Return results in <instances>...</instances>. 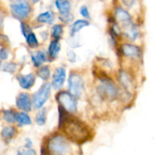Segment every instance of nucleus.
<instances>
[{
    "label": "nucleus",
    "instance_id": "f257e3e1",
    "mask_svg": "<svg viewBox=\"0 0 155 155\" xmlns=\"http://www.w3.org/2000/svg\"><path fill=\"white\" fill-rule=\"evenodd\" d=\"M59 127L71 140L76 142H84L90 137L87 126L77 118L71 116L59 107Z\"/></svg>",
    "mask_w": 155,
    "mask_h": 155
},
{
    "label": "nucleus",
    "instance_id": "f03ea898",
    "mask_svg": "<svg viewBox=\"0 0 155 155\" xmlns=\"http://www.w3.org/2000/svg\"><path fill=\"white\" fill-rule=\"evenodd\" d=\"M47 153L48 155H71V144L65 137L56 135L48 139Z\"/></svg>",
    "mask_w": 155,
    "mask_h": 155
},
{
    "label": "nucleus",
    "instance_id": "7ed1b4c3",
    "mask_svg": "<svg viewBox=\"0 0 155 155\" xmlns=\"http://www.w3.org/2000/svg\"><path fill=\"white\" fill-rule=\"evenodd\" d=\"M97 91L101 98L110 101L114 100L118 95L117 88L109 79H102Z\"/></svg>",
    "mask_w": 155,
    "mask_h": 155
},
{
    "label": "nucleus",
    "instance_id": "20e7f679",
    "mask_svg": "<svg viewBox=\"0 0 155 155\" xmlns=\"http://www.w3.org/2000/svg\"><path fill=\"white\" fill-rule=\"evenodd\" d=\"M10 8L12 15L19 20L27 18L31 10L27 0H12Z\"/></svg>",
    "mask_w": 155,
    "mask_h": 155
},
{
    "label": "nucleus",
    "instance_id": "39448f33",
    "mask_svg": "<svg viewBox=\"0 0 155 155\" xmlns=\"http://www.w3.org/2000/svg\"><path fill=\"white\" fill-rule=\"evenodd\" d=\"M57 100L61 104L60 107L68 113H74L77 109L75 98L68 92H61L58 94Z\"/></svg>",
    "mask_w": 155,
    "mask_h": 155
},
{
    "label": "nucleus",
    "instance_id": "423d86ee",
    "mask_svg": "<svg viewBox=\"0 0 155 155\" xmlns=\"http://www.w3.org/2000/svg\"><path fill=\"white\" fill-rule=\"evenodd\" d=\"M69 93L74 97H80L84 91V83L82 77L77 74L73 73L68 79Z\"/></svg>",
    "mask_w": 155,
    "mask_h": 155
},
{
    "label": "nucleus",
    "instance_id": "0eeeda50",
    "mask_svg": "<svg viewBox=\"0 0 155 155\" xmlns=\"http://www.w3.org/2000/svg\"><path fill=\"white\" fill-rule=\"evenodd\" d=\"M51 93V86L48 83H45L41 86L40 89L33 95V103L35 108L40 109L48 99Z\"/></svg>",
    "mask_w": 155,
    "mask_h": 155
},
{
    "label": "nucleus",
    "instance_id": "6e6552de",
    "mask_svg": "<svg viewBox=\"0 0 155 155\" xmlns=\"http://www.w3.org/2000/svg\"><path fill=\"white\" fill-rule=\"evenodd\" d=\"M32 104L31 98L27 93L22 92L17 98L16 106L23 111H30L32 108Z\"/></svg>",
    "mask_w": 155,
    "mask_h": 155
},
{
    "label": "nucleus",
    "instance_id": "1a4fd4ad",
    "mask_svg": "<svg viewBox=\"0 0 155 155\" xmlns=\"http://www.w3.org/2000/svg\"><path fill=\"white\" fill-rule=\"evenodd\" d=\"M66 78V71L64 68H58L52 77V86L54 89H58L63 86Z\"/></svg>",
    "mask_w": 155,
    "mask_h": 155
},
{
    "label": "nucleus",
    "instance_id": "9d476101",
    "mask_svg": "<svg viewBox=\"0 0 155 155\" xmlns=\"http://www.w3.org/2000/svg\"><path fill=\"white\" fill-rule=\"evenodd\" d=\"M121 52L126 57L136 58L141 55V50L138 46L131 44H124L120 48Z\"/></svg>",
    "mask_w": 155,
    "mask_h": 155
},
{
    "label": "nucleus",
    "instance_id": "9b49d317",
    "mask_svg": "<svg viewBox=\"0 0 155 155\" xmlns=\"http://www.w3.org/2000/svg\"><path fill=\"white\" fill-rule=\"evenodd\" d=\"M116 18L122 25L127 27L132 25V18L130 14L121 8H118L116 11Z\"/></svg>",
    "mask_w": 155,
    "mask_h": 155
},
{
    "label": "nucleus",
    "instance_id": "f8f14e48",
    "mask_svg": "<svg viewBox=\"0 0 155 155\" xmlns=\"http://www.w3.org/2000/svg\"><path fill=\"white\" fill-rule=\"evenodd\" d=\"M18 80L21 87L24 89H30L33 86L35 81H36V78H35L34 75L33 74L21 76V77H18Z\"/></svg>",
    "mask_w": 155,
    "mask_h": 155
},
{
    "label": "nucleus",
    "instance_id": "ddd939ff",
    "mask_svg": "<svg viewBox=\"0 0 155 155\" xmlns=\"http://www.w3.org/2000/svg\"><path fill=\"white\" fill-rule=\"evenodd\" d=\"M55 5L61 14L60 17H66L71 15V5L68 0H55Z\"/></svg>",
    "mask_w": 155,
    "mask_h": 155
},
{
    "label": "nucleus",
    "instance_id": "4468645a",
    "mask_svg": "<svg viewBox=\"0 0 155 155\" xmlns=\"http://www.w3.org/2000/svg\"><path fill=\"white\" fill-rule=\"evenodd\" d=\"M31 59L33 65L36 68L40 67L44 62L46 61V52L44 51H37L31 54Z\"/></svg>",
    "mask_w": 155,
    "mask_h": 155
},
{
    "label": "nucleus",
    "instance_id": "2eb2a0df",
    "mask_svg": "<svg viewBox=\"0 0 155 155\" xmlns=\"http://www.w3.org/2000/svg\"><path fill=\"white\" fill-rule=\"evenodd\" d=\"M120 82L127 90H130L133 86L131 77L125 71H121L120 73Z\"/></svg>",
    "mask_w": 155,
    "mask_h": 155
},
{
    "label": "nucleus",
    "instance_id": "dca6fc26",
    "mask_svg": "<svg viewBox=\"0 0 155 155\" xmlns=\"http://www.w3.org/2000/svg\"><path fill=\"white\" fill-rule=\"evenodd\" d=\"M54 13H52L51 12H45L44 13L40 14L37 17L38 22L44 23V24H51L54 21Z\"/></svg>",
    "mask_w": 155,
    "mask_h": 155
},
{
    "label": "nucleus",
    "instance_id": "f3484780",
    "mask_svg": "<svg viewBox=\"0 0 155 155\" xmlns=\"http://www.w3.org/2000/svg\"><path fill=\"white\" fill-rule=\"evenodd\" d=\"M61 50V44L58 41L54 40L50 43L49 46H48V54H49L50 57L54 58L58 56V52Z\"/></svg>",
    "mask_w": 155,
    "mask_h": 155
},
{
    "label": "nucleus",
    "instance_id": "a211bd4d",
    "mask_svg": "<svg viewBox=\"0 0 155 155\" xmlns=\"http://www.w3.org/2000/svg\"><path fill=\"white\" fill-rule=\"evenodd\" d=\"M17 130L14 127H5L2 130L1 136L5 140H10L15 136Z\"/></svg>",
    "mask_w": 155,
    "mask_h": 155
},
{
    "label": "nucleus",
    "instance_id": "6ab92c4d",
    "mask_svg": "<svg viewBox=\"0 0 155 155\" xmlns=\"http://www.w3.org/2000/svg\"><path fill=\"white\" fill-rule=\"evenodd\" d=\"M89 25V21H86V20H78L73 24L72 27H71V31H72L73 34H74L76 33H78L82 29Z\"/></svg>",
    "mask_w": 155,
    "mask_h": 155
},
{
    "label": "nucleus",
    "instance_id": "aec40b11",
    "mask_svg": "<svg viewBox=\"0 0 155 155\" xmlns=\"http://www.w3.org/2000/svg\"><path fill=\"white\" fill-rule=\"evenodd\" d=\"M16 121L21 125H30L32 123L30 116L24 112L16 114Z\"/></svg>",
    "mask_w": 155,
    "mask_h": 155
},
{
    "label": "nucleus",
    "instance_id": "412c9836",
    "mask_svg": "<svg viewBox=\"0 0 155 155\" xmlns=\"http://www.w3.org/2000/svg\"><path fill=\"white\" fill-rule=\"evenodd\" d=\"M50 74H51V71L48 66L41 67L37 72L38 77L43 80H48L50 77Z\"/></svg>",
    "mask_w": 155,
    "mask_h": 155
},
{
    "label": "nucleus",
    "instance_id": "4be33fe9",
    "mask_svg": "<svg viewBox=\"0 0 155 155\" xmlns=\"http://www.w3.org/2000/svg\"><path fill=\"white\" fill-rule=\"evenodd\" d=\"M25 38H26V41H27V43L28 44L30 47L35 48V47H36L38 45H39V42H38L37 38H36L35 33H33V32L29 33Z\"/></svg>",
    "mask_w": 155,
    "mask_h": 155
},
{
    "label": "nucleus",
    "instance_id": "5701e85b",
    "mask_svg": "<svg viewBox=\"0 0 155 155\" xmlns=\"http://www.w3.org/2000/svg\"><path fill=\"white\" fill-rule=\"evenodd\" d=\"M63 27L61 24H56L52 27V30H51V33H52V36L56 39H58L61 38L62 35H63Z\"/></svg>",
    "mask_w": 155,
    "mask_h": 155
},
{
    "label": "nucleus",
    "instance_id": "b1692460",
    "mask_svg": "<svg viewBox=\"0 0 155 155\" xmlns=\"http://www.w3.org/2000/svg\"><path fill=\"white\" fill-rule=\"evenodd\" d=\"M4 119L6 122L10 124L16 122V114L12 110H6L4 112Z\"/></svg>",
    "mask_w": 155,
    "mask_h": 155
},
{
    "label": "nucleus",
    "instance_id": "393cba45",
    "mask_svg": "<svg viewBox=\"0 0 155 155\" xmlns=\"http://www.w3.org/2000/svg\"><path fill=\"white\" fill-rule=\"evenodd\" d=\"M36 121V124L39 126H42L45 124V121H46V110H45V109H42L37 114Z\"/></svg>",
    "mask_w": 155,
    "mask_h": 155
},
{
    "label": "nucleus",
    "instance_id": "a878e982",
    "mask_svg": "<svg viewBox=\"0 0 155 155\" xmlns=\"http://www.w3.org/2000/svg\"><path fill=\"white\" fill-rule=\"evenodd\" d=\"M127 32L126 34L132 40H134L138 36V30L133 25H130V27H127Z\"/></svg>",
    "mask_w": 155,
    "mask_h": 155
},
{
    "label": "nucleus",
    "instance_id": "bb28decb",
    "mask_svg": "<svg viewBox=\"0 0 155 155\" xmlns=\"http://www.w3.org/2000/svg\"><path fill=\"white\" fill-rule=\"evenodd\" d=\"M2 71L7 73H14L16 71V64L12 62H7L3 64Z\"/></svg>",
    "mask_w": 155,
    "mask_h": 155
},
{
    "label": "nucleus",
    "instance_id": "cd10ccee",
    "mask_svg": "<svg viewBox=\"0 0 155 155\" xmlns=\"http://www.w3.org/2000/svg\"><path fill=\"white\" fill-rule=\"evenodd\" d=\"M17 155H36V153L31 148H25V149L19 150Z\"/></svg>",
    "mask_w": 155,
    "mask_h": 155
},
{
    "label": "nucleus",
    "instance_id": "c85d7f7f",
    "mask_svg": "<svg viewBox=\"0 0 155 155\" xmlns=\"http://www.w3.org/2000/svg\"><path fill=\"white\" fill-rule=\"evenodd\" d=\"M21 31H22V34L24 35V37H26L29 33H31L32 30L27 24H26L25 23H22L21 24Z\"/></svg>",
    "mask_w": 155,
    "mask_h": 155
},
{
    "label": "nucleus",
    "instance_id": "c756f323",
    "mask_svg": "<svg viewBox=\"0 0 155 155\" xmlns=\"http://www.w3.org/2000/svg\"><path fill=\"white\" fill-rule=\"evenodd\" d=\"M8 57V51L6 48L2 47L0 48V59L1 60H5Z\"/></svg>",
    "mask_w": 155,
    "mask_h": 155
},
{
    "label": "nucleus",
    "instance_id": "7c9ffc66",
    "mask_svg": "<svg viewBox=\"0 0 155 155\" xmlns=\"http://www.w3.org/2000/svg\"><path fill=\"white\" fill-rule=\"evenodd\" d=\"M80 14H81L82 16L83 17V18H89V10H88L87 7L85 5L82 6L81 8H80Z\"/></svg>",
    "mask_w": 155,
    "mask_h": 155
},
{
    "label": "nucleus",
    "instance_id": "2f4dec72",
    "mask_svg": "<svg viewBox=\"0 0 155 155\" xmlns=\"http://www.w3.org/2000/svg\"><path fill=\"white\" fill-rule=\"evenodd\" d=\"M8 42V39L4 35H0V46H3Z\"/></svg>",
    "mask_w": 155,
    "mask_h": 155
},
{
    "label": "nucleus",
    "instance_id": "473e14b6",
    "mask_svg": "<svg viewBox=\"0 0 155 155\" xmlns=\"http://www.w3.org/2000/svg\"><path fill=\"white\" fill-rule=\"evenodd\" d=\"M123 3L124 4V5H126L127 7H131L133 5V4L135 3L136 0H122Z\"/></svg>",
    "mask_w": 155,
    "mask_h": 155
},
{
    "label": "nucleus",
    "instance_id": "72a5a7b5",
    "mask_svg": "<svg viewBox=\"0 0 155 155\" xmlns=\"http://www.w3.org/2000/svg\"><path fill=\"white\" fill-rule=\"evenodd\" d=\"M31 146H32V142L30 139H27V140H26V148H31Z\"/></svg>",
    "mask_w": 155,
    "mask_h": 155
},
{
    "label": "nucleus",
    "instance_id": "f704fd0d",
    "mask_svg": "<svg viewBox=\"0 0 155 155\" xmlns=\"http://www.w3.org/2000/svg\"><path fill=\"white\" fill-rule=\"evenodd\" d=\"M2 23H3V18H2V15L1 12H0V28H1L2 26Z\"/></svg>",
    "mask_w": 155,
    "mask_h": 155
},
{
    "label": "nucleus",
    "instance_id": "c9c22d12",
    "mask_svg": "<svg viewBox=\"0 0 155 155\" xmlns=\"http://www.w3.org/2000/svg\"><path fill=\"white\" fill-rule=\"evenodd\" d=\"M32 1H33V2H39V0H32Z\"/></svg>",
    "mask_w": 155,
    "mask_h": 155
},
{
    "label": "nucleus",
    "instance_id": "e433bc0d",
    "mask_svg": "<svg viewBox=\"0 0 155 155\" xmlns=\"http://www.w3.org/2000/svg\"><path fill=\"white\" fill-rule=\"evenodd\" d=\"M0 66H1V61H0Z\"/></svg>",
    "mask_w": 155,
    "mask_h": 155
}]
</instances>
